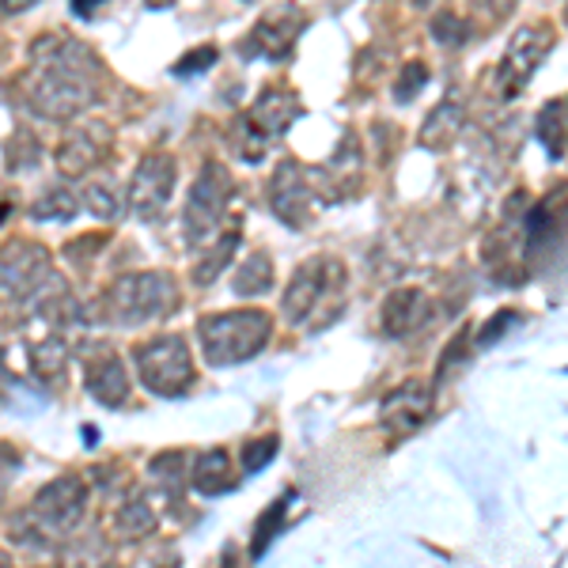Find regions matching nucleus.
Listing matches in <instances>:
<instances>
[{
    "mask_svg": "<svg viewBox=\"0 0 568 568\" xmlns=\"http://www.w3.org/2000/svg\"><path fill=\"white\" fill-rule=\"evenodd\" d=\"M273 451H277V440H273V436H270V440L247 444V447H243V467H247V470H262L265 462H270Z\"/></svg>",
    "mask_w": 568,
    "mask_h": 568,
    "instance_id": "2eb2a0df",
    "label": "nucleus"
},
{
    "mask_svg": "<svg viewBox=\"0 0 568 568\" xmlns=\"http://www.w3.org/2000/svg\"><path fill=\"white\" fill-rule=\"evenodd\" d=\"M288 501H292V496H281V501L262 515V523H258V531H254V557H262L265 546L273 542V535L281 531V523H284L281 515H284V507H288Z\"/></svg>",
    "mask_w": 568,
    "mask_h": 568,
    "instance_id": "f8f14e48",
    "label": "nucleus"
},
{
    "mask_svg": "<svg viewBox=\"0 0 568 568\" xmlns=\"http://www.w3.org/2000/svg\"><path fill=\"white\" fill-rule=\"evenodd\" d=\"M270 338V318L262 312H239V315H212L201 323V346L212 364H231L247 360Z\"/></svg>",
    "mask_w": 568,
    "mask_h": 568,
    "instance_id": "f03ea898",
    "label": "nucleus"
},
{
    "mask_svg": "<svg viewBox=\"0 0 568 568\" xmlns=\"http://www.w3.org/2000/svg\"><path fill=\"white\" fill-rule=\"evenodd\" d=\"M554 110H557V122H561V133L568 136V99L565 102H554Z\"/></svg>",
    "mask_w": 568,
    "mask_h": 568,
    "instance_id": "f3484780",
    "label": "nucleus"
},
{
    "mask_svg": "<svg viewBox=\"0 0 568 568\" xmlns=\"http://www.w3.org/2000/svg\"><path fill=\"white\" fill-rule=\"evenodd\" d=\"M296 114H299L296 99H292V95H284V91H277V95H270V99L258 102L254 114H251V125L258 129V136H262V141H270V136L284 133Z\"/></svg>",
    "mask_w": 568,
    "mask_h": 568,
    "instance_id": "1a4fd4ad",
    "label": "nucleus"
},
{
    "mask_svg": "<svg viewBox=\"0 0 568 568\" xmlns=\"http://www.w3.org/2000/svg\"><path fill=\"white\" fill-rule=\"evenodd\" d=\"M549 50H554V34H549L546 23L515 31L501 57V68H496V95H501V99L520 95L531 84V76L538 73V65L546 62Z\"/></svg>",
    "mask_w": 568,
    "mask_h": 568,
    "instance_id": "7ed1b4c3",
    "label": "nucleus"
},
{
    "mask_svg": "<svg viewBox=\"0 0 568 568\" xmlns=\"http://www.w3.org/2000/svg\"><path fill=\"white\" fill-rule=\"evenodd\" d=\"M307 194H312V189L304 186L299 171L292 167V163H284V167L277 171V178H273V189H270V201H273V209L281 212V220H288V223L304 220Z\"/></svg>",
    "mask_w": 568,
    "mask_h": 568,
    "instance_id": "6e6552de",
    "label": "nucleus"
},
{
    "mask_svg": "<svg viewBox=\"0 0 568 568\" xmlns=\"http://www.w3.org/2000/svg\"><path fill=\"white\" fill-rule=\"evenodd\" d=\"M270 288V262L262 254H254L251 262L239 270V281H236V292L239 296H254V292H265Z\"/></svg>",
    "mask_w": 568,
    "mask_h": 568,
    "instance_id": "9b49d317",
    "label": "nucleus"
},
{
    "mask_svg": "<svg viewBox=\"0 0 568 568\" xmlns=\"http://www.w3.org/2000/svg\"><path fill=\"white\" fill-rule=\"evenodd\" d=\"M141 375L152 391L160 394H175L194 379V368H189V357L178 341H156V346L141 349Z\"/></svg>",
    "mask_w": 568,
    "mask_h": 568,
    "instance_id": "20e7f679",
    "label": "nucleus"
},
{
    "mask_svg": "<svg viewBox=\"0 0 568 568\" xmlns=\"http://www.w3.org/2000/svg\"><path fill=\"white\" fill-rule=\"evenodd\" d=\"M512 323H515V315H512V312H501L496 318H489V323L478 330V341H481V346H493V341H496V334H501L504 326H512Z\"/></svg>",
    "mask_w": 568,
    "mask_h": 568,
    "instance_id": "dca6fc26",
    "label": "nucleus"
},
{
    "mask_svg": "<svg viewBox=\"0 0 568 568\" xmlns=\"http://www.w3.org/2000/svg\"><path fill=\"white\" fill-rule=\"evenodd\" d=\"M341 292H346V265L338 258H312L292 277V288L284 296V312H288L292 323L307 326L315 315L326 312V304L338 307Z\"/></svg>",
    "mask_w": 568,
    "mask_h": 568,
    "instance_id": "f257e3e1",
    "label": "nucleus"
},
{
    "mask_svg": "<svg viewBox=\"0 0 568 568\" xmlns=\"http://www.w3.org/2000/svg\"><path fill=\"white\" fill-rule=\"evenodd\" d=\"M428 406H433L428 391L417 383V379H409V383H402L394 394H386V402H383V428L406 436V433H413V428H417L420 420L428 417Z\"/></svg>",
    "mask_w": 568,
    "mask_h": 568,
    "instance_id": "39448f33",
    "label": "nucleus"
},
{
    "mask_svg": "<svg viewBox=\"0 0 568 568\" xmlns=\"http://www.w3.org/2000/svg\"><path fill=\"white\" fill-rule=\"evenodd\" d=\"M425 80H428V68L420 65V62H409L406 68H402L398 84H394V95H398V99L406 102V99H413V88H420Z\"/></svg>",
    "mask_w": 568,
    "mask_h": 568,
    "instance_id": "4468645a",
    "label": "nucleus"
},
{
    "mask_svg": "<svg viewBox=\"0 0 568 568\" xmlns=\"http://www.w3.org/2000/svg\"><path fill=\"white\" fill-rule=\"evenodd\" d=\"M197 489L201 493H223L231 489V459L223 451H209L197 462Z\"/></svg>",
    "mask_w": 568,
    "mask_h": 568,
    "instance_id": "9d476101",
    "label": "nucleus"
},
{
    "mask_svg": "<svg viewBox=\"0 0 568 568\" xmlns=\"http://www.w3.org/2000/svg\"><path fill=\"white\" fill-rule=\"evenodd\" d=\"M223 197H228V178H223L220 167H209L201 175V183H197L194 197H189V209H186L189 231H209L223 209Z\"/></svg>",
    "mask_w": 568,
    "mask_h": 568,
    "instance_id": "423d86ee",
    "label": "nucleus"
},
{
    "mask_svg": "<svg viewBox=\"0 0 568 568\" xmlns=\"http://www.w3.org/2000/svg\"><path fill=\"white\" fill-rule=\"evenodd\" d=\"M433 31H436V39L440 42H451V46H459V42H467L470 34H473V28L467 20H462L459 12H440L433 20Z\"/></svg>",
    "mask_w": 568,
    "mask_h": 568,
    "instance_id": "ddd939ff",
    "label": "nucleus"
},
{
    "mask_svg": "<svg viewBox=\"0 0 568 568\" xmlns=\"http://www.w3.org/2000/svg\"><path fill=\"white\" fill-rule=\"evenodd\" d=\"M428 318V296L417 288H398L386 296L383 304V330L394 334V338H406V334L417 330Z\"/></svg>",
    "mask_w": 568,
    "mask_h": 568,
    "instance_id": "0eeeda50",
    "label": "nucleus"
}]
</instances>
